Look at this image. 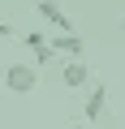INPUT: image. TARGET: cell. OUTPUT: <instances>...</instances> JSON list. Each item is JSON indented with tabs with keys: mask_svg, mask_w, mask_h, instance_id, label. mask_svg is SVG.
Wrapping results in <instances>:
<instances>
[{
	"mask_svg": "<svg viewBox=\"0 0 125 129\" xmlns=\"http://www.w3.org/2000/svg\"><path fill=\"white\" fill-rule=\"evenodd\" d=\"M0 86L9 95H30V90H39V69L26 64V60H13V64H5V73H0Z\"/></svg>",
	"mask_w": 125,
	"mask_h": 129,
	"instance_id": "obj_1",
	"label": "cell"
},
{
	"mask_svg": "<svg viewBox=\"0 0 125 129\" xmlns=\"http://www.w3.org/2000/svg\"><path fill=\"white\" fill-rule=\"evenodd\" d=\"M104 108H108V82H91V95L82 103V116L86 120H104Z\"/></svg>",
	"mask_w": 125,
	"mask_h": 129,
	"instance_id": "obj_2",
	"label": "cell"
},
{
	"mask_svg": "<svg viewBox=\"0 0 125 129\" xmlns=\"http://www.w3.org/2000/svg\"><path fill=\"white\" fill-rule=\"evenodd\" d=\"M60 82H65V86H91V69H86V60H65V64H60Z\"/></svg>",
	"mask_w": 125,
	"mask_h": 129,
	"instance_id": "obj_3",
	"label": "cell"
},
{
	"mask_svg": "<svg viewBox=\"0 0 125 129\" xmlns=\"http://www.w3.org/2000/svg\"><path fill=\"white\" fill-rule=\"evenodd\" d=\"M39 17H43L47 26H56L60 35H73V22L65 17V9H60L56 0H43V5H39Z\"/></svg>",
	"mask_w": 125,
	"mask_h": 129,
	"instance_id": "obj_4",
	"label": "cell"
},
{
	"mask_svg": "<svg viewBox=\"0 0 125 129\" xmlns=\"http://www.w3.org/2000/svg\"><path fill=\"white\" fill-rule=\"evenodd\" d=\"M47 47H52V52H65L69 60H82V35H78V30H73V35H52Z\"/></svg>",
	"mask_w": 125,
	"mask_h": 129,
	"instance_id": "obj_5",
	"label": "cell"
},
{
	"mask_svg": "<svg viewBox=\"0 0 125 129\" xmlns=\"http://www.w3.org/2000/svg\"><path fill=\"white\" fill-rule=\"evenodd\" d=\"M26 47H30V52L39 56V64H47V60L56 56V52L47 47V39H43V30H26Z\"/></svg>",
	"mask_w": 125,
	"mask_h": 129,
	"instance_id": "obj_6",
	"label": "cell"
},
{
	"mask_svg": "<svg viewBox=\"0 0 125 129\" xmlns=\"http://www.w3.org/2000/svg\"><path fill=\"white\" fill-rule=\"evenodd\" d=\"M35 5H43V0H35Z\"/></svg>",
	"mask_w": 125,
	"mask_h": 129,
	"instance_id": "obj_7",
	"label": "cell"
}]
</instances>
